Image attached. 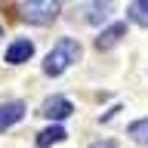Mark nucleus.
Listing matches in <instances>:
<instances>
[{
    "instance_id": "9",
    "label": "nucleus",
    "mask_w": 148,
    "mask_h": 148,
    "mask_svg": "<svg viewBox=\"0 0 148 148\" xmlns=\"http://www.w3.org/2000/svg\"><path fill=\"white\" fill-rule=\"evenodd\" d=\"M130 136L136 139V142H148V117L133 120V123H130Z\"/></svg>"
},
{
    "instance_id": "10",
    "label": "nucleus",
    "mask_w": 148,
    "mask_h": 148,
    "mask_svg": "<svg viewBox=\"0 0 148 148\" xmlns=\"http://www.w3.org/2000/svg\"><path fill=\"white\" fill-rule=\"evenodd\" d=\"M108 3H92L90 6V22H105V18H108Z\"/></svg>"
},
{
    "instance_id": "6",
    "label": "nucleus",
    "mask_w": 148,
    "mask_h": 148,
    "mask_svg": "<svg viewBox=\"0 0 148 148\" xmlns=\"http://www.w3.org/2000/svg\"><path fill=\"white\" fill-rule=\"evenodd\" d=\"M123 34H127V25H123V22H114L111 28H105V31L96 37V46H99V49H111L114 43H120Z\"/></svg>"
},
{
    "instance_id": "3",
    "label": "nucleus",
    "mask_w": 148,
    "mask_h": 148,
    "mask_svg": "<svg viewBox=\"0 0 148 148\" xmlns=\"http://www.w3.org/2000/svg\"><path fill=\"white\" fill-rule=\"evenodd\" d=\"M71 111H74V105L65 99V96H53V99H46L43 105H40V114L49 117V120H65Z\"/></svg>"
},
{
    "instance_id": "1",
    "label": "nucleus",
    "mask_w": 148,
    "mask_h": 148,
    "mask_svg": "<svg viewBox=\"0 0 148 148\" xmlns=\"http://www.w3.org/2000/svg\"><path fill=\"white\" fill-rule=\"evenodd\" d=\"M77 59H80V43L71 40V37H62V40L46 53V59H43V74L59 77V74H65Z\"/></svg>"
},
{
    "instance_id": "4",
    "label": "nucleus",
    "mask_w": 148,
    "mask_h": 148,
    "mask_svg": "<svg viewBox=\"0 0 148 148\" xmlns=\"http://www.w3.org/2000/svg\"><path fill=\"white\" fill-rule=\"evenodd\" d=\"M34 56V43L31 40H12V43L6 46V62L9 65H22V62H28Z\"/></svg>"
},
{
    "instance_id": "8",
    "label": "nucleus",
    "mask_w": 148,
    "mask_h": 148,
    "mask_svg": "<svg viewBox=\"0 0 148 148\" xmlns=\"http://www.w3.org/2000/svg\"><path fill=\"white\" fill-rule=\"evenodd\" d=\"M130 18L136 22V25H142V28H148V0H136V3H130Z\"/></svg>"
},
{
    "instance_id": "2",
    "label": "nucleus",
    "mask_w": 148,
    "mask_h": 148,
    "mask_svg": "<svg viewBox=\"0 0 148 148\" xmlns=\"http://www.w3.org/2000/svg\"><path fill=\"white\" fill-rule=\"evenodd\" d=\"M59 3L56 0H31V3H22V18L34 22V25H46L59 16Z\"/></svg>"
},
{
    "instance_id": "7",
    "label": "nucleus",
    "mask_w": 148,
    "mask_h": 148,
    "mask_svg": "<svg viewBox=\"0 0 148 148\" xmlns=\"http://www.w3.org/2000/svg\"><path fill=\"white\" fill-rule=\"evenodd\" d=\"M68 136V133H65L62 127H46V130H40V133H37V148H49V145H56V142H62V139Z\"/></svg>"
},
{
    "instance_id": "5",
    "label": "nucleus",
    "mask_w": 148,
    "mask_h": 148,
    "mask_svg": "<svg viewBox=\"0 0 148 148\" xmlns=\"http://www.w3.org/2000/svg\"><path fill=\"white\" fill-rule=\"evenodd\" d=\"M22 114H25V105L22 102H3L0 105V133L6 127H12V123H18Z\"/></svg>"
}]
</instances>
